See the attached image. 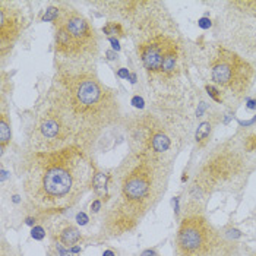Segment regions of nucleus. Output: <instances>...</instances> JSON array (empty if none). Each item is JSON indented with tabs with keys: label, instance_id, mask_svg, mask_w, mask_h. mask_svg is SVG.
<instances>
[{
	"label": "nucleus",
	"instance_id": "obj_1",
	"mask_svg": "<svg viewBox=\"0 0 256 256\" xmlns=\"http://www.w3.org/2000/svg\"><path fill=\"white\" fill-rule=\"evenodd\" d=\"M43 104L60 119L72 144L88 152L122 116L114 91L98 79L91 62L60 60Z\"/></svg>",
	"mask_w": 256,
	"mask_h": 256
},
{
	"label": "nucleus",
	"instance_id": "obj_2",
	"mask_svg": "<svg viewBox=\"0 0 256 256\" xmlns=\"http://www.w3.org/2000/svg\"><path fill=\"white\" fill-rule=\"evenodd\" d=\"M94 164L78 145L59 151L34 152L24 160V192L37 214H56L73 207L92 187Z\"/></svg>",
	"mask_w": 256,
	"mask_h": 256
},
{
	"label": "nucleus",
	"instance_id": "obj_3",
	"mask_svg": "<svg viewBox=\"0 0 256 256\" xmlns=\"http://www.w3.org/2000/svg\"><path fill=\"white\" fill-rule=\"evenodd\" d=\"M169 167L158 154L142 148L110 174L109 198L103 217V233L119 237L132 231L166 190Z\"/></svg>",
	"mask_w": 256,
	"mask_h": 256
},
{
	"label": "nucleus",
	"instance_id": "obj_4",
	"mask_svg": "<svg viewBox=\"0 0 256 256\" xmlns=\"http://www.w3.org/2000/svg\"><path fill=\"white\" fill-rule=\"evenodd\" d=\"M56 22V53L63 62H91L98 53L94 28L82 15L63 9Z\"/></svg>",
	"mask_w": 256,
	"mask_h": 256
},
{
	"label": "nucleus",
	"instance_id": "obj_5",
	"mask_svg": "<svg viewBox=\"0 0 256 256\" xmlns=\"http://www.w3.org/2000/svg\"><path fill=\"white\" fill-rule=\"evenodd\" d=\"M224 242L213 225L199 214L183 218L177 239V256H221Z\"/></svg>",
	"mask_w": 256,
	"mask_h": 256
},
{
	"label": "nucleus",
	"instance_id": "obj_6",
	"mask_svg": "<svg viewBox=\"0 0 256 256\" xmlns=\"http://www.w3.org/2000/svg\"><path fill=\"white\" fill-rule=\"evenodd\" d=\"M243 163L237 151L224 148L217 149L196 176L192 184V193L201 198L204 193L236 180L243 171Z\"/></svg>",
	"mask_w": 256,
	"mask_h": 256
},
{
	"label": "nucleus",
	"instance_id": "obj_7",
	"mask_svg": "<svg viewBox=\"0 0 256 256\" xmlns=\"http://www.w3.org/2000/svg\"><path fill=\"white\" fill-rule=\"evenodd\" d=\"M211 76L224 91L240 97L252 85L254 68L236 53L219 47L211 62Z\"/></svg>",
	"mask_w": 256,
	"mask_h": 256
},
{
	"label": "nucleus",
	"instance_id": "obj_8",
	"mask_svg": "<svg viewBox=\"0 0 256 256\" xmlns=\"http://www.w3.org/2000/svg\"><path fill=\"white\" fill-rule=\"evenodd\" d=\"M30 145L34 152H48L68 148L73 144L60 119L48 107L41 104L34 119Z\"/></svg>",
	"mask_w": 256,
	"mask_h": 256
},
{
	"label": "nucleus",
	"instance_id": "obj_9",
	"mask_svg": "<svg viewBox=\"0 0 256 256\" xmlns=\"http://www.w3.org/2000/svg\"><path fill=\"white\" fill-rule=\"evenodd\" d=\"M25 28V16L22 10L10 3L0 1V51L4 56L6 50L10 48L19 38Z\"/></svg>",
	"mask_w": 256,
	"mask_h": 256
},
{
	"label": "nucleus",
	"instance_id": "obj_10",
	"mask_svg": "<svg viewBox=\"0 0 256 256\" xmlns=\"http://www.w3.org/2000/svg\"><path fill=\"white\" fill-rule=\"evenodd\" d=\"M174 44L176 41L166 36H157L139 44L138 54L144 68L151 73H161L164 57Z\"/></svg>",
	"mask_w": 256,
	"mask_h": 256
},
{
	"label": "nucleus",
	"instance_id": "obj_11",
	"mask_svg": "<svg viewBox=\"0 0 256 256\" xmlns=\"http://www.w3.org/2000/svg\"><path fill=\"white\" fill-rule=\"evenodd\" d=\"M81 240V233L76 227L66 224L62 228H59V234H57V242L62 243L65 248H72L73 245H76Z\"/></svg>",
	"mask_w": 256,
	"mask_h": 256
},
{
	"label": "nucleus",
	"instance_id": "obj_12",
	"mask_svg": "<svg viewBox=\"0 0 256 256\" xmlns=\"http://www.w3.org/2000/svg\"><path fill=\"white\" fill-rule=\"evenodd\" d=\"M177 59H179V45L174 44L170 50L167 51L166 57H164V63H163V75H171L177 66Z\"/></svg>",
	"mask_w": 256,
	"mask_h": 256
},
{
	"label": "nucleus",
	"instance_id": "obj_13",
	"mask_svg": "<svg viewBox=\"0 0 256 256\" xmlns=\"http://www.w3.org/2000/svg\"><path fill=\"white\" fill-rule=\"evenodd\" d=\"M10 123L7 120V116L4 111H1V116H0V142H1V152L6 146V144L10 141Z\"/></svg>",
	"mask_w": 256,
	"mask_h": 256
},
{
	"label": "nucleus",
	"instance_id": "obj_14",
	"mask_svg": "<svg viewBox=\"0 0 256 256\" xmlns=\"http://www.w3.org/2000/svg\"><path fill=\"white\" fill-rule=\"evenodd\" d=\"M210 132H211V125L208 122H204L196 132V141L199 144H204L208 138H210Z\"/></svg>",
	"mask_w": 256,
	"mask_h": 256
},
{
	"label": "nucleus",
	"instance_id": "obj_15",
	"mask_svg": "<svg viewBox=\"0 0 256 256\" xmlns=\"http://www.w3.org/2000/svg\"><path fill=\"white\" fill-rule=\"evenodd\" d=\"M59 13H60V9L59 7H48L45 10V15L43 16V21L48 22V21H56L59 18Z\"/></svg>",
	"mask_w": 256,
	"mask_h": 256
},
{
	"label": "nucleus",
	"instance_id": "obj_16",
	"mask_svg": "<svg viewBox=\"0 0 256 256\" xmlns=\"http://www.w3.org/2000/svg\"><path fill=\"white\" fill-rule=\"evenodd\" d=\"M0 255L1 256H21L12 246H7L6 243L1 245V249H0Z\"/></svg>",
	"mask_w": 256,
	"mask_h": 256
},
{
	"label": "nucleus",
	"instance_id": "obj_17",
	"mask_svg": "<svg viewBox=\"0 0 256 256\" xmlns=\"http://www.w3.org/2000/svg\"><path fill=\"white\" fill-rule=\"evenodd\" d=\"M33 237L37 239V240H43L45 237V230L43 227H34L33 228Z\"/></svg>",
	"mask_w": 256,
	"mask_h": 256
},
{
	"label": "nucleus",
	"instance_id": "obj_18",
	"mask_svg": "<svg viewBox=\"0 0 256 256\" xmlns=\"http://www.w3.org/2000/svg\"><path fill=\"white\" fill-rule=\"evenodd\" d=\"M101 207H103V201H101V199H97V201H94V202L91 204V211H92V213H98V211L101 210Z\"/></svg>",
	"mask_w": 256,
	"mask_h": 256
},
{
	"label": "nucleus",
	"instance_id": "obj_19",
	"mask_svg": "<svg viewBox=\"0 0 256 256\" xmlns=\"http://www.w3.org/2000/svg\"><path fill=\"white\" fill-rule=\"evenodd\" d=\"M207 91H208V94H210V95L213 97V98H214V100H215V101H221V98H219V97L217 95V92H218V89H215V88H214L213 85H208V86H207Z\"/></svg>",
	"mask_w": 256,
	"mask_h": 256
},
{
	"label": "nucleus",
	"instance_id": "obj_20",
	"mask_svg": "<svg viewBox=\"0 0 256 256\" xmlns=\"http://www.w3.org/2000/svg\"><path fill=\"white\" fill-rule=\"evenodd\" d=\"M76 221H78V224L85 225L86 222H88V217H86L84 213H79L78 215H76Z\"/></svg>",
	"mask_w": 256,
	"mask_h": 256
},
{
	"label": "nucleus",
	"instance_id": "obj_21",
	"mask_svg": "<svg viewBox=\"0 0 256 256\" xmlns=\"http://www.w3.org/2000/svg\"><path fill=\"white\" fill-rule=\"evenodd\" d=\"M199 27H201V28H204V30H207V28H210V27H211V21H210V19H207V18H202V19L199 21Z\"/></svg>",
	"mask_w": 256,
	"mask_h": 256
},
{
	"label": "nucleus",
	"instance_id": "obj_22",
	"mask_svg": "<svg viewBox=\"0 0 256 256\" xmlns=\"http://www.w3.org/2000/svg\"><path fill=\"white\" fill-rule=\"evenodd\" d=\"M132 104L135 106V107H144V101H142V98H139V97H135L133 100H132Z\"/></svg>",
	"mask_w": 256,
	"mask_h": 256
},
{
	"label": "nucleus",
	"instance_id": "obj_23",
	"mask_svg": "<svg viewBox=\"0 0 256 256\" xmlns=\"http://www.w3.org/2000/svg\"><path fill=\"white\" fill-rule=\"evenodd\" d=\"M119 76H122V78H128L129 72L126 71V69H122V71H119Z\"/></svg>",
	"mask_w": 256,
	"mask_h": 256
},
{
	"label": "nucleus",
	"instance_id": "obj_24",
	"mask_svg": "<svg viewBox=\"0 0 256 256\" xmlns=\"http://www.w3.org/2000/svg\"><path fill=\"white\" fill-rule=\"evenodd\" d=\"M110 41H111L113 47H114L116 50H119V48H120V47H119V43H117V40H114V38H110Z\"/></svg>",
	"mask_w": 256,
	"mask_h": 256
},
{
	"label": "nucleus",
	"instance_id": "obj_25",
	"mask_svg": "<svg viewBox=\"0 0 256 256\" xmlns=\"http://www.w3.org/2000/svg\"><path fill=\"white\" fill-rule=\"evenodd\" d=\"M248 107L249 109H256V100H251L249 104H248Z\"/></svg>",
	"mask_w": 256,
	"mask_h": 256
},
{
	"label": "nucleus",
	"instance_id": "obj_26",
	"mask_svg": "<svg viewBox=\"0 0 256 256\" xmlns=\"http://www.w3.org/2000/svg\"><path fill=\"white\" fill-rule=\"evenodd\" d=\"M103 256H114V254H113L111 251H107V252H104V255Z\"/></svg>",
	"mask_w": 256,
	"mask_h": 256
}]
</instances>
